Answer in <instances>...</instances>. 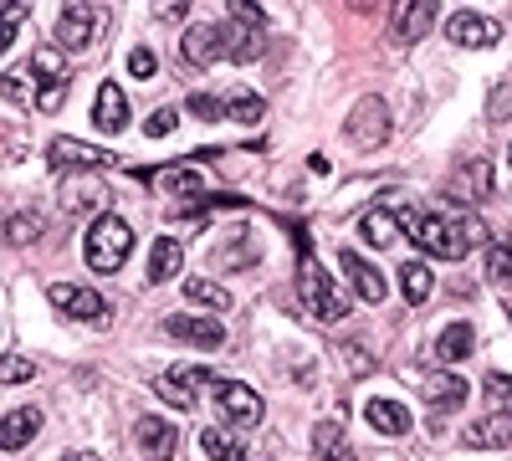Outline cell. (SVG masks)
Listing matches in <instances>:
<instances>
[{"instance_id": "cell-1", "label": "cell", "mask_w": 512, "mask_h": 461, "mask_svg": "<svg viewBox=\"0 0 512 461\" xmlns=\"http://www.w3.org/2000/svg\"><path fill=\"white\" fill-rule=\"evenodd\" d=\"M456 216H461V205H446L441 216L420 211V205H405V211H395V226H400V236H410L420 251H431V257H441V262H461L466 246H461Z\"/></svg>"}, {"instance_id": "cell-2", "label": "cell", "mask_w": 512, "mask_h": 461, "mask_svg": "<svg viewBox=\"0 0 512 461\" xmlns=\"http://www.w3.org/2000/svg\"><path fill=\"white\" fill-rule=\"evenodd\" d=\"M82 251H88V267L98 272V277H113L123 262H128V251H134V231H128V221L123 216H98L93 226H88V236H82Z\"/></svg>"}, {"instance_id": "cell-3", "label": "cell", "mask_w": 512, "mask_h": 461, "mask_svg": "<svg viewBox=\"0 0 512 461\" xmlns=\"http://www.w3.org/2000/svg\"><path fill=\"white\" fill-rule=\"evenodd\" d=\"M297 292H303L308 313H313V318H323V323H338V318L349 313V298L333 287V277L318 267L313 251H303V257H297Z\"/></svg>"}, {"instance_id": "cell-4", "label": "cell", "mask_w": 512, "mask_h": 461, "mask_svg": "<svg viewBox=\"0 0 512 461\" xmlns=\"http://www.w3.org/2000/svg\"><path fill=\"white\" fill-rule=\"evenodd\" d=\"M221 36H226V57L256 62V57H262V47H267V11L251 6V0H241V6H231Z\"/></svg>"}, {"instance_id": "cell-5", "label": "cell", "mask_w": 512, "mask_h": 461, "mask_svg": "<svg viewBox=\"0 0 512 461\" xmlns=\"http://www.w3.org/2000/svg\"><path fill=\"white\" fill-rule=\"evenodd\" d=\"M390 129H395V118H390V103H384L379 93H369V98H359L354 103V113H349V144L354 149H364V154H374V149H384L390 144Z\"/></svg>"}, {"instance_id": "cell-6", "label": "cell", "mask_w": 512, "mask_h": 461, "mask_svg": "<svg viewBox=\"0 0 512 461\" xmlns=\"http://www.w3.org/2000/svg\"><path fill=\"white\" fill-rule=\"evenodd\" d=\"M47 164L62 175H82V170H113L118 154L103 144H82V139H52L47 144Z\"/></svg>"}, {"instance_id": "cell-7", "label": "cell", "mask_w": 512, "mask_h": 461, "mask_svg": "<svg viewBox=\"0 0 512 461\" xmlns=\"http://www.w3.org/2000/svg\"><path fill=\"white\" fill-rule=\"evenodd\" d=\"M103 26H108V11L103 6H62V16H57V41L67 52H88L93 41L103 36Z\"/></svg>"}, {"instance_id": "cell-8", "label": "cell", "mask_w": 512, "mask_h": 461, "mask_svg": "<svg viewBox=\"0 0 512 461\" xmlns=\"http://www.w3.org/2000/svg\"><path fill=\"white\" fill-rule=\"evenodd\" d=\"M216 405H221V415H226V431H231V426H236V431H251V426H262V415H267L262 395H256L251 385H241V380H221V385H216Z\"/></svg>"}, {"instance_id": "cell-9", "label": "cell", "mask_w": 512, "mask_h": 461, "mask_svg": "<svg viewBox=\"0 0 512 461\" xmlns=\"http://www.w3.org/2000/svg\"><path fill=\"white\" fill-rule=\"evenodd\" d=\"M200 385H216V369H205V364H190V369H164L159 380H154V395H159L164 405H175V410H190Z\"/></svg>"}, {"instance_id": "cell-10", "label": "cell", "mask_w": 512, "mask_h": 461, "mask_svg": "<svg viewBox=\"0 0 512 461\" xmlns=\"http://www.w3.org/2000/svg\"><path fill=\"white\" fill-rule=\"evenodd\" d=\"M226 57V36H221V21H200L185 31L180 41V67H210Z\"/></svg>"}, {"instance_id": "cell-11", "label": "cell", "mask_w": 512, "mask_h": 461, "mask_svg": "<svg viewBox=\"0 0 512 461\" xmlns=\"http://www.w3.org/2000/svg\"><path fill=\"white\" fill-rule=\"evenodd\" d=\"M431 26H436V6H431V0H405V6L390 16V41H395V47H415L420 36H431Z\"/></svg>"}, {"instance_id": "cell-12", "label": "cell", "mask_w": 512, "mask_h": 461, "mask_svg": "<svg viewBox=\"0 0 512 461\" xmlns=\"http://www.w3.org/2000/svg\"><path fill=\"white\" fill-rule=\"evenodd\" d=\"M52 308H57V313H67V318H82V323L108 318L103 292H88V287H77V282H57V287H52Z\"/></svg>"}, {"instance_id": "cell-13", "label": "cell", "mask_w": 512, "mask_h": 461, "mask_svg": "<svg viewBox=\"0 0 512 461\" xmlns=\"http://www.w3.org/2000/svg\"><path fill=\"white\" fill-rule=\"evenodd\" d=\"M446 36L456 41V47H497V41H502V21L477 16V11H456L446 21Z\"/></svg>"}, {"instance_id": "cell-14", "label": "cell", "mask_w": 512, "mask_h": 461, "mask_svg": "<svg viewBox=\"0 0 512 461\" xmlns=\"http://www.w3.org/2000/svg\"><path fill=\"white\" fill-rule=\"evenodd\" d=\"M134 436H139L144 456H154V461H169V456L180 451V426H175V421H164V415H139Z\"/></svg>"}, {"instance_id": "cell-15", "label": "cell", "mask_w": 512, "mask_h": 461, "mask_svg": "<svg viewBox=\"0 0 512 461\" xmlns=\"http://www.w3.org/2000/svg\"><path fill=\"white\" fill-rule=\"evenodd\" d=\"M164 333H169V339L195 344V349H221L226 344V328L216 318H185V313H175V318H164Z\"/></svg>"}, {"instance_id": "cell-16", "label": "cell", "mask_w": 512, "mask_h": 461, "mask_svg": "<svg viewBox=\"0 0 512 461\" xmlns=\"http://www.w3.org/2000/svg\"><path fill=\"white\" fill-rule=\"evenodd\" d=\"M461 400H466V380H461V374H446V369L425 374V405H431V426L441 421V415H451Z\"/></svg>"}, {"instance_id": "cell-17", "label": "cell", "mask_w": 512, "mask_h": 461, "mask_svg": "<svg viewBox=\"0 0 512 461\" xmlns=\"http://www.w3.org/2000/svg\"><path fill=\"white\" fill-rule=\"evenodd\" d=\"M36 431H41V405L6 410V415H0V451H21V446H31Z\"/></svg>"}, {"instance_id": "cell-18", "label": "cell", "mask_w": 512, "mask_h": 461, "mask_svg": "<svg viewBox=\"0 0 512 461\" xmlns=\"http://www.w3.org/2000/svg\"><path fill=\"white\" fill-rule=\"evenodd\" d=\"M364 415H369V426H374L379 436H390V441L410 436V426H415V421H410V410H405L400 400H384V395H379V400H369V405H364Z\"/></svg>"}, {"instance_id": "cell-19", "label": "cell", "mask_w": 512, "mask_h": 461, "mask_svg": "<svg viewBox=\"0 0 512 461\" xmlns=\"http://www.w3.org/2000/svg\"><path fill=\"white\" fill-rule=\"evenodd\" d=\"M466 446H472V451H502V446H512V421H507V415H477V421L466 426Z\"/></svg>"}, {"instance_id": "cell-20", "label": "cell", "mask_w": 512, "mask_h": 461, "mask_svg": "<svg viewBox=\"0 0 512 461\" xmlns=\"http://www.w3.org/2000/svg\"><path fill=\"white\" fill-rule=\"evenodd\" d=\"M93 123H98L103 134H118L123 123H128V98H123L118 82H103V88H98V98H93Z\"/></svg>"}, {"instance_id": "cell-21", "label": "cell", "mask_w": 512, "mask_h": 461, "mask_svg": "<svg viewBox=\"0 0 512 461\" xmlns=\"http://www.w3.org/2000/svg\"><path fill=\"white\" fill-rule=\"evenodd\" d=\"M200 451H205L210 461H256V456L246 451V441H241L236 431H226V426L200 431Z\"/></svg>"}, {"instance_id": "cell-22", "label": "cell", "mask_w": 512, "mask_h": 461, "mask_svg": "<svg viewBox=\"0 0 512 461\" xmlns=\"http://www.w3.org/2000/svg\"><path fill=\"white\" fill-rule=\"evenodd\" d=\"M344 272H349V282H354V292L364 303H384V292H390V287H384V277L359 257V251H344Z\"/></svg>"}, {"instance_id": "cell-23", "label": "cell", "mask_w": 512, "mask_h": 461, "mask_svg": "<svg viewBox=\"0 0 512 461\" xmlns=\"http://www.w3.org/2000/svg\"><path fill=\"white\" fill-rule=\"evenodd\" d=\"M180 262H185V246L175 241V236H159L154 246H149V282L159 287V282H169L180 272Z\"/></svg>"}, {"instance_id": "cell-24", "label": "cell", "mask_w": 512, "mask_h": 461, "mask_svg": "<svg viewBox=\"0 0 512 461\" xmlns=\"http://www.w3.org/2000/svg\"><path fill=\"white\" fill-rule=\"evenodd\" d=\"M477 349V328L472 323H446L441 328V339H436V359L441 364H456V359H466Z\"/></svg>"}, {"instance_id": "cell-25", "label": "cell", "mask_w": 512, "mask_h": 461, "mask_svg": "<svg viewBox=\"0 0 512 461\" xmlns=\"http://www.w3.org/2000/svg\"><path fill=\"white\" fill-rule=\"evenodd\" d=\"M149 185H159V190H175V195H185L190 205L200 200V170H190V164H164L159 175H144Z\"/></svg>"}, {"instance_id": "cell-26", "label": "cell", "mask_w": 512, "mask_h": 461, "mask_svg": "<svg viewBox=\"0 0 512 461\" xmlns=\"http://www.w3.org/2000/svg\"><path fill=\"white\" fill-rule=\"evenodd\" d=\"M313 451H318V461H359L354 446L344 441V431H338V421H318L313 426Z\"/></svg>"}, {"instance_id": "cell-27", "label": "cell", "mask_w": 512, "mask_h": 461, "mask_svg": "<svg viewBox=\"0 0 512 461\" xmlns=\"http://www.w3.org/2000/svg\"><path fill=\"white\" fill-rule=\"evenodd\" d=\"M31 72L41 77V88H67V77H72V67L62 62L57 47H36L31 52Z\"/></svg>"}, {"instance_id": "cell-28", "label": "cell", "mask_w": 512, "mask_h": 461, "mask_svg": "<svg viewBox=\"0 0 512 461\" xmlns=\"http://www.w3.org/2000/svg\"><path fill=\"white\" fill-rule=\"evenodd\" d=\"M359 231H364V241H369V246H379V251H390V246L400 241V226H395V216H390V211H379V205H374V211H364Z\"/></svg>"}, {"instance_id": "cell-29", "label": "cell", "mask_w": 512, "mask_h": 461, "mask_svg": "<svg viewBox=\"0 0 512 461\" xmlns=\"http://www.w3.org/2000/svg\"><path fill=\"white\" fill-rule=\"evenodd\" d=\"M185 298L200 303V308H216V313L231 308V292L221 282H210V277H185Z\"/></svg>"}, {"instance_id": "cell-30", "label": "cell", "mask_w": 512, "mask_h": 461, "mask_svg": "<svg viewBox=\"0 0 512 461\" xmlns=\"http://www.w3.org/2000/svg\"><path fill=\"white\" fill-rule=\"evenodd\" d=\"M47 236V216L41 211H16L11 221H6V241L11 246H31V241H41Z\"/></svg>"}, {"instance_id": "cell-31", "label": "cell", "mask_w": 512, "mask_h": 461, "mask_svg": "<svg viewBox=\"0 0 512 461\" xmlns=\"http://www.w3.org/2000/svg\"><path fill=\"white\" fill-rule=\"evenodd\" d=\"M400 292H405V303H425V298L436 292L431 267H425V262H405V267H400Z\"/></svg>"}, {"instance_id": "cell-32", "label": "cell", "mask_w": 512, "mask_h": 461, "mask_svg": "<svg viewBox=\"0 0 512 461\" xmlns=\"http://www.w3.org/2000/svg\"><path fill=\"white\" fill-rule=\"evenodd\" d=\"M103 205H108V190L93 180V185H82V180H72L67 185V211L72 216H82V211H103Z\"/></svg>"}, {"instance_id": "cell-33", "label": "cell", "mask_w": 512, "mask_h": 461, "mask_svg": "<svg viewBox=\"0 0 512 461\" xmlns=\"http://www.w3.org/2000/svg\"><path fill=\"white\" fill-rule=\"evenodd\" d=\"M487 277H492L497 287H512V236L487 241Z\"/></svg>"}, {"instance_id": "cell-34", "label": "cell", "mask_w": 512, "mask_h": 461, "mask_svg": "<svg viewBox=\"0 0 512 461\" xmlns=\"http://www.w3.org/2000/svg\"><path fill=\"white\" fill-rule=\"evenodd\" d=\"M487 415H507V421H512V380H507V374H487Z\"/></svg>"}, {"instance_id": "cell-35", "label": "cell", "mask_w": 512, "mask_h": 461, "mask_svg": "<svg viewBox=\"0 0 512 461\" xmlns=\"http://www.w3.org/2000/svg\"><path fill=\"white\" fill-rule=\"evenodd\" d=\"M36 380V364L26 354H0V385H26Z\"/></svg>"}, {"instance_id": "cell-36", "label": "cell", "mask_w": 512, "mask_h": 461, "mask_svg": "<svg viewBox=\"0 0 512 461\" xmlns=\"http://www.w3.org/2000/svg\"><path fill=\"white\" fill-rule=\"evenodd\" d=\"M226 118H236V123H262V118H267V103L256 98V93H241V98L226 103Z\"/></svg>"}, {"instance_id": "cell-37", "label": "cell", "mask_w": 512, "mask_h": 461, "mask_svg": "<svg viewBox=\"0 0 512 461\" xmlns=\"http://www.w3.org/2000/svg\"><path fill=\"white\" fill-rule=\"evenodd\" d=\"M31 11L26 6H16V0H6V6H0V57H6V47L16 41V31H21V21H26Z\"/></svg>"}, {"instance_id": "cell-38", "label": "cell", "mask_w": 512, "mask_h": 461, "mask_svg": "<svg viewBox=\"0 0 512 461\" xmlns=\"http://www.w3.org/2000/svg\"><path fill=\"white\" fill-rule=\"evenodd\" d=\"M216 262H226V267H256V251H251L246 231H231V251L216 246Z\"/></svg>"}, {"instance_id": "cell-39", "label": "cell", "mask_w": 512, "mask_h": 461, "mask_svg": "<svg viewBox=\"0 0 512 461\" xmlns=\"http://www.w3.org/2000/svg\"><path fill=\"white\" fill-rule=\"evenodd\" d=\"M333 349H338V359H344L354 374H369V369H374V354H369V349H359V344H349V339H338Z\"/></svg>"}, {"instance_id": "cell-40", "label": "cell", "mask_w": 512, "mask_h": 461, "mask_svg": "<svg viewBox=\"0 0 512 461\" xmlns=\"http://www.w3.org/2000/svg\"><path fill=\"white\" fill-rule=\"evenodd\" d=\"M0 98H6V103H31V82L21 72H6V77H0Z\"/></svg>"}, {"instance_id": "cell-41", "label": "cell", "mask_w": 512, "mask_h": 461, "mask_svg": "<svg viewBox=\"0 0 512 461\" xmlns=\"http://www.w3.org/2000/svg\"><path fill=\"white\" fill-rule=\"evenodd\" d=\"M128 72H134V77H144V82H149V77L159 72V57H154L149 47H134V52H128Z\"/></svg>"}, {"instance_id": "cell-42", "label": "cell", "mask_w": 512, "mask_h": 461, "mask_svg": "<svg viewBox=\"0 0 512 461\" xmlns=\"http://www.w3.org/2000/svg\"><path fill=\"white\" fill-rule=\"evenodd\" d=\"M144 134H149V139H164V134H175V108H159V113H149Z\"/></svg>"}, {"instance_id": "cell-43", "label": "cell", "mask_w": 512, "mask_h": 461, "mask_svg": "<svg viewBox=\"0 0 512 461\" xmlns=\"http://www.w3.org/2000/svg\"><path fill=\"white\" fill-rule=\"evenodd\" d=\"M190 113H195V118H226V103L210 98V93H195V98H190Z\"/></svg>"}, {"instance_id": "cell-44", "label": "cell", "mask_w": 512, "mask_h": 461, "mask_svg": "<svg viewBox=\"0 0 512 461\" xmlns=\"http://www.w3.org/2000/svg\"><path fill=\"white\" fill-rule=\"evenodd\" d=\"M487 113H492L497 123L512 113V82H497V88H492V103H487Z\"/></svg>"}, {"instance_id": "cell-45", "label": "cell", "mask_w": 512, "mask_h": 461, "mask_svg": "<svg viewBox=\"0 0 512 461\" xmlns=\"http://www.w3.org/2000/svg\"><path fill=\"white\" fill-rule=\"evenodd\" d=\"M466 185H472L477 195H487V190H492V175H487V159H472V164H466Z\"/></svg>"}, {"instance_id": "cell-46", "label": "cell", "mask_w": 512, "mask_h": 461, "mask_svg": "<svg viewBox=\"0 0 512 461\" xmlns=\"http://www.w3.org/2000/svg\"><path fill=\"white\" fill-rule=\"evenodd\" d=\"M502 313H507V323H512V292H502Z\"/></svg>"}, {"instance_id": "cell-47", "label": "cell", "mask_w": 512, "mask_h": 461, "mask_svg": "<svg viewBox=\"0 0 512 461\" xmlns=\"http://www.w3.org/2000/svg\"><path fill=\"white\" fill-rule=\"evenodd\" d=\"M507 164H512V149H507Z\"/></svg>"}, {"instance_id": "cell-48", "label": "cell", "mask_w": 512, "mask_h": 461, "mask_svg": "<svg viewBox=\"0 0 512 461\" xmlns=\"http://www.w3.org/2000/svg\"><path fill=\"white\" fill-rule=\"evenodd\" d=\"M62 461H72V456H62Z\"/></svg>"}]
</instances>
